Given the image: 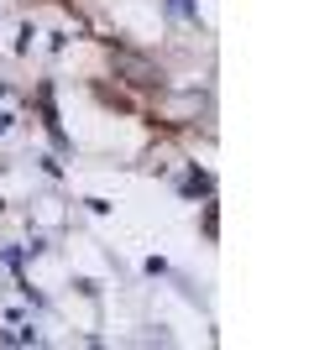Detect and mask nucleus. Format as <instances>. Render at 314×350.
<instances>
[{
  "instance_id": "obj_1",
  "label": "nucleus",
  "mask_w": 314,
  "mask_h": 350,
  "mask_svg": "<svg viewBox=\"0 0 314 350\" xmlns=\"http://www.w3.org/2000/svg\"><path fill=\"white\" fill-rule=\"evenodd\" d=\"M168 5H173V11H179V16H189V0H168Z\"/></svg>"
}]
</instances>
